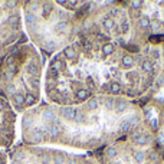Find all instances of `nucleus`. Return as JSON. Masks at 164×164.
<instances>
[{"label":"nucleus","instance_id":"f257e3e1","mask_svg":"<svg viewBox=\"0 0 164 164\" xmlns=\"http://www.w3.org/2000/svg\"><path fill=\"white\" fill-rule=\"evenodd\" d=\"M62 115L65 117L66 119L72 121V119H75V117H76V110H75V108H72V107L64 108V110H62Z\"/></svg>","mask_w":164,"mask_h":164},{"label":"nucleus","instance_id":"f03ea898","mask_svg":"<svg viewBox=\"0 0 164 164\" xmlns=\"http://www.w3.org/2000/svg\"><path fill=\"white\" fill-rule=\"evenodd\" d=\"M131 121L130 119H127V121H122L121 124H119V128H118V131L119 132H127L131 130Z\"/></svg>","mask_w":164,"mask_h":164},{"label":"nucleus","instance_id":"7ed1b4c3","mask_svg":"<svg viewBox=\"0 0 164 164\" xmlns=\"http://www.w3.org/2000/svg\"><path fill=\"white\" fill-rule=\"evenodd\" d=\"M122 66H125V68H131L134 65V58L130 56V55H125V56H122Z\"/></svg>","mask_w":164,"mask_h":164},{"label":"nucleus","instance_id":"20e7f679","mask_svg":"<svg viewBox=\"0 0 164 164\" xmlns=\"http://www.w3.org/2000/svg\"><path fill=\"white\" fill-rule=\"evenodd\" d=\"M13 102L16 104L17 107H22L25 104V97L22 94H13Z\"/></svg>","mask_w":164,"mask_h":164},{"label":"nucleus","instance_id":"39448f33","mask_svg":"<svg viewBox=\"0 0 164 164\" xmlns=\"http://www.w3.org/2000/svg\"><path fill=\"white\" fill-rule=\"evenodd\" d=\"M88 97H89V91H88V89H79V91L76 92V98L81 99V101L82 99H86Z\"/></svg>","mask_w":164,"mask_h":164},{"label":"nucleus","instance_id":"423d86ee","mask_svg":"<svg viewBox=\"0 0 164 164\" xmlns=\"http://www.w3.org/2000/svg\"><path fill=\"white\" fill-rule=\"evenodd\" d=\"M102 52H104L105 55H111V53H114V45H111V43H105V45L102 46Z\"/></svg>","mask_w":164,"mask_h":164},{"label":"nucleus","instance_id":"0eeeda50","mask_svg":"<svg viewBox=\"0 0 164 164\" xmlns=\"http://www.w3.org/2000/svg\"><path fill=\"white\" fill-rule=\"evenodd\" d=\"M148 143V138L146 134H141L137 140H135V144H138V146H144V144H147Z\"/></svg>","mask_w":164,"mask_h":164},{"label":"nucleus","instance_id":"6e6552de","mask_svg":"<svg viewBox=\"0 0 164 164\" xmlns=\"http://www.w3.org/2000/svg\"><path fill=\"white\" fill-rule=\"evenodd\" d=\"M110 91H111L112 94H119V92H121V85L117 83V82H112V83L110 85Z\"/></svg>","mask_w":164,"mask_h":164},{"label":"nucleus","instance_id":"1a4fd4ad","mask_svg":"<svg viewBox=\"0 0 164 164\" xmlns=\"http://www.w3.org/2000/svg\"><path fill=\"white\" fill-rule=\"evenodd\" d=\"M46 137L42 134L40 131H35V134H33V141H36V143H40V141H43Z\"/></svg>","mask_w":164,"mask_h":164},{"label":"nucleus","instance_id":"9d476101","mask_svg":"<svg viewBox=\"0 0 164 164\" xmlns=\"http://www.w3.org/2000/svg\"><path fill=\"white\" fill-rule=\"evenodd\" d=\"M127 110V104L125 102H117L115 104V111L117 112H124Z\"/></svg>","mask_w":164,"mask_h":164},{"label":"nucleus","instance_id":"9b49d317","mask_svg":"<svg viewBox=\"0 0 164 164\" xmlns=\"http://www.w3.org/2000/svg\"><path fill=\"white\" fill-rule=\"evenodd\" d=\"M66 29H68V23H66V22H61V23L56 25V30H58V32L65 33Z\"/></svg>","mask_w":164,"mask_h":164},{"label":"nucleus","instance_id":"f8f14e48","mask_svg":"<svg viewBox=\"0 0 164 164\" xmlns=\"http://www.w3.org/2000/svg\"><path fill=\"white\" fill-rule=\"evenodd\" d=\"M65 56L68 58V59H75V50H74V48H66L65 49Z\"/></svg>","mask_w":164,"mask_h":164},{"label":"nucleus","instance_id":"ddd939ff","mask_svg":"<svg viewBox=\"0 0 164 164\" xmlns=\"http://www.w3.org/2000/svg\"><path fill=\"white\" fill-rule=\"evenodd\" d=\"M35 101H36V98H35V95H32V94H28V95L25 97V104H26V105H33Z\"/></svg>","mask_w":164,"mask_h":164},{"label":"nucleus","instance_id":"4468645a","mask_svg":"<svg viewBox=\"0 0 164 164\" xmlns=\"http://www.w3.org/2000/svg\"><path fill=\"white\" fill-rule=\"evenodd\" d=\"M62 65H64V64H62L61 61H53V62H52V66H50V68H52L53 71L59 72V71L62 69Z\"/></svg>","mask_w":164,"mask_h":164},{"label":"nucleus","instance_id":"2eb2a0df","mask_svg":"<svg viewBox=\"0 0 164 164\" xmlns=\"http://www.w3.org/2000/svg\"><path fill=\"white\" fill-rule=\"evenodd\" d=\"M43 118L48 119V121H53V119H55V115H53V112H52L50 110H46V111L43 112Z\"/></svg>","mask_w":164,"mask_h":164},{"label":"nucleus","instance_id":"dca6fc26","mask_svg":"<svg viewBox=\"0 0 164 164\" xmlns=\"http://www.w3.org/2000/svg\"><path fill=\"white\" fill-rule=\"evenodd\" d=\"M150 26V20H148V17H141L140 19V28H143V29H146Z\"/></svg>","mask_w":164,"mask_h":164},{"label":"nucleus","instance_id":"f3484780","mask_svg":"<svg viewBox=\"0 0 164 164\" xmlns=\"http://www.w3.org/2000/svg\"><path fill=\"white\" fill-rule=\"evenodd\" d=\"M104 26H105V29H112L114 28V20L112 19H104Z\"/></svg>","mask_w":164,"mask_h":164},{"label":"nucleus","instance_id":"a211bd4d","mask_svg":"<svg viewBox=\"0 0 164 164\" xmlns=\"http://www.w3.org/2000/svg\"><path fill=\"white\" fill-rule=\"evenodd\" d=\"M26 71H28L30 75H36V71H37V69H36V65H35V64H29L28 68H26Z\"/></svg>","mask_w":164,"mask_h":164},{"label":"nucleus","instance_id":"6ab92c4d","mask_svg":"<svg viewBox=\"0 0 164 164\" xmlns=\"http://www.w3.org/2000/svg\"><path fill=\"white\" fill-rule=\"evenodd\" d=\"M151 69H153V65H151V62H150V61L143 62V71H146V72H151Z\"/></svg>","mask_w":164,"mask_h":164},{"label":"nucleus","instance_id":"aec40b11","mask_svg":"<svg viewBox=\"0 0 164 164\" xmlns=\"http://www.w3.org/2000/svg\"><path fill=\"white\" fill-rule=\"evenodd\" d=\"M134 160H135L137 163H143V161H144V154H143V153H135V154H134Z\"/></svg>","mask_w":164,"mask_h":164},{"label":"nucleus","instance_id":"412c9836","mask_svg":"<svg viewBox=\"0 0 164 164\" xmlns=\"http://www.w3.org/2000/svg\"><path fill=\"white\" fill-rule=\"evenodd\" d=\"M88 107L91 108V110H97V107H98V102H97V99H89L88 101Z\"/></svg>","mask_w":164,"mask_h":164},{"label":"nucleus","instance_id":"4be33fe9","mask_svg":"<svg viewBox=\"0 0 164 164\" xmlns=\"http://www.w3.org/2000/svg\"><path fill=\"white\" fill-rule=\"evenodd\" d=\"M50 10H52V6L50 4H45L43 6V16H48L50 13Z\"/></svg>","mask_w":164,"mask_h":164},{"label":"nucleus","instance_id":"5701e85b","mask_svg":"<svg viewBox=\"0 0 164 164\" xmlns=\"http://www.w3.org/2000/svg\"><path fill=\"white\" fill-rule=\"evenodd\" d=\"M141 4H143V1H140V0H132L131 1V6L134 7V9H140Z\"/></svg>","mask_w":164,"mask_h":164},{"label":"nucleus","instance_id":"b1692460","mask_svg":"<svg viewBox=\"0 0 164 164\" xmlns=\"http://www.w3.org/2000/svg\"><path fill=\"white\" fill-rule=\"evenodd\" d=\"M107 154H108V157H115V156H117V150H115V148H108V150H107Z\"/></svg>","mask_w":164,"mask_h":164},{"label":"nucleus","instance_id":"393cba45","mask_svg":"<svg viewBox=\"0 0 164 164\" xmlns=\"http://www.w3.org/2000/svg\"><path fill=\"white\" fill-rule=\"evenodd\" d=\"M26 20H28V23H33L36 20V17L33 16L32 13H26Z\"/></svg>","mask_w":164,"mask_h":164},{"label":"nucleus","instance_id":"a878e982","mask_svg":"<svg viewBox=\"0 0 164 164\" xmlns=\"http://www.w3.org/2000/svg\"><path fill=\"white\" fill-rule=\"evenodd\" d=\"M49 75H50V78H52V79H56V78H58V75H59V72H56V71H53V69L50 68L49 69Z\"/></svg>","mask_w":164,"mask_h":164},{"label":"nucleus","instance_id":"bb28decb","mask_svg":"<svg viewBox=\"0 0 164 164\" xmlns=\"http://www.w3.org/2000/svg\"><path fill=\"white\" fill-rule=\"evenodd\" d=\"M53 163H55V164H64V163H65V160H64V157H61V156H58V157H55V160H53Z\"/></svg>","mask_w":164,"mask_h":164},{"label":"nucleus","instance_id":"cd10ccee","mask_svg":"<svg viewBox=\"0 0 164 164\" xmlns=\"http://www.w3.org/2000/svg\"><path fill=\"white\" fill-rule=\"evenodd\" d=\"M55 82H56V79H52V78H49V79L46 81V86H48V88H53V86H55Z\"/></svg>","mask_w":164,"mask_h":164},{"label":"nucleus","instance_id":"c85d7f7f","mask_svg":"<svg viewBox=\"0 0 164 164\" xmlns=\"http://www.w3.org/2000/svg\"><path fill=\"white\" fill-rule=\"evenodd\" d=\"M121 28H122V32L127 33L128 32V22H127V20H124V22H122V25H121Z\"/></svg>","mask_w":164,"mask_h":164},{"label":"nucleus","instance_id":"c756f323","mask_svg":"<svg viewBox=\"0 0 164 164\" xmlns=\"http://www.w3.org/2000/svg\"><path fill=\"white\" fill-rule=\"evenodd\" d=\"M40 161H42V164H49L50 163V158L48 157V156H43V157L40 158Z\"/></svg>","mask_w":164,"mask_h":164},{"label":"nucleus","instance_id":"7c9ffc66","mask_svg":"<svg viewBox=\"0 0 164 164\" xmlns=\"http://www.w3.org/2000/svg\"><path fill=\"white\" fill-rule=\"evenodd\" d=\"M75 119H76L78 122H82V119H83V114H81V112H78V111H76V117H75Z\"/></svg>","mask_w":164,"mask_h":164},{"label":"nucleus","instance_id":"2f4dec72","mask_svg":"<svg viewBox=\"0 0 164 164\" xmlns=\"http://www.w3.org/2000/svg\"><path fill=\"white\" fill-rule=\"evenodd\" d=\"M10 25H12V26H13V25L17 26V17H10Z\"/></svg>","mask_w":164,"mask_h":164},{"label":"nucleus","instance_id":"473e14b6","mask_svg":"<svg viewBox=\"0 0 164 164\" xmlns=\"http://www.w3.org/2000/svg\"><path fill=\"white\" fill-rule=\"evenodd\" d=\"M112 104H114V101H112V99H107V108H111V107H112Z\"/></svg>","mask_w":164,"mask_h":164},{"label":"nucleus","instance_id":"72a5a7b5","mask_svg":"<svg viewBox=\"0 0 164 164\" xmlns=\"http://www.w3.org/2000/svg\"><path fill=\"white\" fill-rule=\"evenodd\" d=\"M150 26H151L153 29H157V28H158V23H157V22H151V23H150Z\"/></svg>","mask_w":164,"mask_h":164},{"label":"nucleus","instance_id":"f704fd0d","mask_svg":"<svg viewBox=\"0 0 164 164\" xmlns=\"http://www.w3.org/2000/svg\"><path fill=\"white\" fill-rule=\"evenodd\" d=\"M86 83H88V86H89V88H92V83H94V82H92L91 78H86Z\"/></svg>","mask_w":164,"mask_h":164},{"label":"nucleus","instance_id":"c9c22d12","mask_svg":"<svg viewBox=\"0 0 164 164\" xmlns=\"http://www.w3.org/2000/svg\"><path fill=\"white\" fill-rule=\"evenodd\" d=\"M23 125H25V127L28 128V127L30 125V119H26V121H23Z\"/></svg>","mask_w":164,"mask_h":164},{"label":"nucleus","instance_id":"e433bc0d","mask_svg":"<svg viewBox=\"0 0 164 164\" xmlns=\"http://www.w3.org/2000/svg\"><path fill=\"white\" fill-rule=\"evenodd\" d=\"M76 3H78V1L72 0V1H68V6H76Z\"/></svg>","mask_w":164,"mask_h":164},{"label":"nucleus","instance_id":"4c0bfd02","mask_svg":"<svg viewBox=\"0 0 164 164\" xmlns=\"http://www.w3.org/2000/svg\"><path fill=\"white\" fill-rule=\"evenodd\" d=\"M3 108H4V102L0 99V111H3Z\"/></svg>","mask_w":164,"mask_h":164},{"label":"nucleus","instance_id":"58836bf2","mask_svg":"<svg viewBox=\"0 0 164 164\" xmlns=\"http://www.w3.org/2000/svg\"><path fill=\"white\" fill-rule=\"evenodd\" d=\"M53 48H55V45H53V43H52V42H49V45H48V49H53Z\"/></svg>","mask_w":164,"mask_h":164},{"label":"nucleus","instance_id":"ea45409f","mask_svg":"<svg viewBox=\"0 0 164 164\" xmlns=\"http://www.w3.org/2000/svg\"><path fill=\"white\" fill-rule=\"evenodd\" d=\"M158 140H160V143H164V134H161V135L158 137Z\"/></svg>","mask_w":164,"mask_h":164},{"label":"nucleus","instance_id":"a19ab883","mask_svg":"<svg viewBox=\"0 0 164 164\" xmlns=\"http://www.w3.org/2000/svg\"><path fill=\"white\" fill-rule=\"evenodd\" d=\"M7 4H9V6H15L16 3H15V1H7Z\"/></svg>","mask_w":164,"mask_h":164},{"label":"nucleus","instance_id":"79ce46f5","mask_svg":"<svg viewBox=\"0 0 164 164\" xmlns=\"http://www.w3.org/2000/svg\"><path fill=\"white\" fill-rule=\"evenodd\" d=\"M69 164H76L75 161H69Z\"/></svg>","mask_w":164,"mask_h":164},{"label":"nucleus","instance_id":"37998d69","mask_svg":"<svg viewBox=\"0 0 164 164\" xmlns=\"http://www.w3.org/2000/svg\"><path fill=\"white\" fill-rule=\"evenodd\" d=\"M153 164H160V163H153Z\"/></svg>","mask_w":164,"mask_h":164},{"label":"nucleus","instance_id":"c03bdc74","mask_svg":"<svg viewBox=\"0 0 164 164\" xmlns=\"http://www.w3.org/2000/svg\"><path fill=\"white\" fill-rule=\"evenodd\" d=\"M0 52H1V48H0Z\"/></svg>","mask_w":164,"mask_h":164}]
</instances>
